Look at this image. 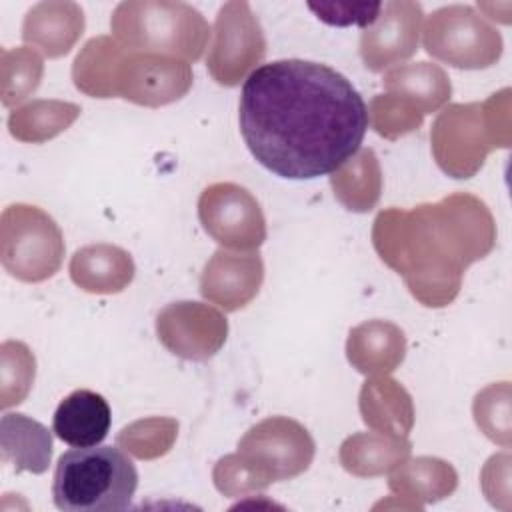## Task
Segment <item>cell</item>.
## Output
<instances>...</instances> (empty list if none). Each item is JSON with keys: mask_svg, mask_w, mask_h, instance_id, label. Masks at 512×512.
Returning <instances> with one entry per match:
<instances>
[{"mask_svg": "<svg viewBox=\"0 0 512 512\" xmlns=\"http://www.w3.org/2000/svg\"><path fill=\"white\" fill-rule=\"evenodd\" d=\"M204 230L230 248H254L264 242V216L252 194L236 184H214L198 202Z\"/></svg>", "mask_w": 512, "mask_h": 512, "instance_id": "cell-9", "label": "cell"}, {"mask_svg": "<svg viewBox=\"0 0 512 512\" xmlns=\"http://www.w3.org/2000/svg\"><path fill=\"white\" fill-rule=\"evenodd\" d=\"M190 84L192 72L186 62L122 50L112 78V96L144 106H160L184 96Z\"/></svg>", "mask_w": 512, "mask_h": 512, "instance_id": "cell-8", "label": "cell"}, {"mask_svg": "<svg viewBox=\"0 0 512 512\" xmlns=\"http://www.w3.org/2000/svg\"><path fill=\"white\" fill-rule=\"evenodd\" d=\"M318 20L330 26H362L376 22L382 2H308Z\"/></svg>", "mask_w": 512, "mask_h": 512, "instance_id": "cell-28", "label": "cell"}, {"mask_svg": "<svg viewBox=\"0 0 512 512\" xmlns=\"http://www.w3.org/2000/svg\"><path fill=\"white\" fill-rule=\"evenodd\" d=\"M262 282V260L258 254L238 256L218 250L202 274V294L224 310L246 306Z\"/></svg>", "mask_w": 512, "mask_h": 512, "instance_id": "cell-14", "label": "cell"}, {"mask_svg": "<svg viewBox=\"0 0 512 512\" xmlns=\"http://www.w3.org/2000/svg\"><path fill=\"white\" fill-rule=\"evenodd\" d=\"M114 40L126 52L180 56L198 60L210 28L204 16L186 2L128 0L110 18Z\"/></svg>", "mask_w": 512, "mask_h": 512, "instance_id": "cell-4", "label": "cell"}, {"mask_svg": "<svg viewBox=\"0 0 512 512\" xmlns=\"http://www.w3.org/2000/svg\"><path fill=\"white\" fill-rule=\"evenodd\" d=\"M110 424L112 412L106 398L86 388L70 392L52 418L54 434L74 448L100 444L108 436Z\"/></svg>", "mask_w": 512, "mask_h": 512, "instance_id": "cell-15", "label": "cell"}, {"mask_svg": "<svg viewBox=\"0 0 512 512\" xmlns=\"http://www.w3.org/2000/svg\"><path fill=\"white\" fill-rule=\"evenodd\" d=\"M372 124L378 134L396 138L420 126L422 112L406 102L402 96H378L372 102Z\"/></svg>", "mask_w": 512, "mask_h": 512, "instance_id": "cell-27", "label": "cell"}, {"mask_svg": "<svg viewBox=\"0 0 512 512\" xmlns=\"http://www.w3.org/2000/svg\"><path fill=\"white\" fill-rule=\"evenodd\" d=\"M238 120L248 150L266 170L288 180H312L336 172L360 150L370 116L344 74L288 58L248 74Z\"/></svg>", "mask_w": 512, "mask_h": 512, "instance_id": "cell-1", "label": "cell"}, {"mask_svg": "<svg viewBox=\"0 0 512 512\" xmlns=\"http://www.w3.org/2000/svg\"><path fill=\"white\" fill-rule=\"evenodd\" d=\"M70 276L86 292H120L134 276V264L124 250L96 244L72 256Z\"/></svg>", "mask_w": 512, "mask_h": 512, "instance_id": "cell-17", "label": "cell"}, {"mask_svg": "<svg viewBox=\"0 0 512 512\" xmlns=\"http://www.w3.org/2000/svg\"><path fill=\"white\" fill-rule=\"evenodd\" d=\"M80 114L76 104L56 100H34L8 118L10 134L24 142H42L66 130Z\"/></svg>", "mask_w": 512, "mask_h": 512, "instance_id": "cell-23", "label": "cell"}, {"mask_svg": "<svg viewBox=\"0 0 512 512\" xmlns=\"http://www.w3.org/2000/svg\"><path fill=\"white\" fill-rule=\"evenodd\" d=\"M404 334L390 322L372 320L360 324L348 338V360L364 374L390 372L404 358Z\"/></svg>", "mask_w": 512, "mask_h": 512, "instance_id": "cell-18", "label": "cell"}, {"mask_svg": "<svg viewBox=\"0 0 512 512\" xmlns=\"http://www.w3.org/2000/svg\"><path fill=\"white\" fill-rule=\"evenodd\" d=\"M238 448L248 458H258L276 478L294 476L308 466L314 442L306 428L288 418H268L240 440Z\"/></svg>", "mask_w": 512, "mask_h": 512, "instance_id": "cell-13", "label": "cell"}, {"mask_svg": "<svg viewBox=\"0 0 512 512\" xmlns=\"http://www.w3.org/2000/svg\"><path fill=\"white\" fill-rule=\"evenodd\" d=\"M42 60L30 48L2 50V102L12 106L24 100L40 84Z\"/></svg>", "mask_w": 512, "mask_h": 512, "instance_id": "cell-25", "label": "cell"}, {"mask_svg": "<svg viewBox=\"0 0 512 512\" xmlns=\"http://www.w3.org/2000/svg\"><path fill=\"white\" fill-rule=\"evenodd\" d=\"M408 452V442L386 440L372 434H356L342 444L340 458L350 472L378 474L398 464L408 456Z\"/></svg>", "mask_w": 512, "mask_h": 512, "instance_id": "cell-24", "label": "cell"}, {"mask_svg": "<svg viewBox=\"0 0 512 512\" xmlns=\"http://www.w3.org/2000/svg\"><path fill=\"white\" fill-rule=\"evenodd\" d=\"M160 342L186 360H206L226 340V320L210 306L178 302L166 306L156 322Z\"/></svg>", "mask_w": 512, "mask_h": 512, "instance_id": "cell-10", "label": "cell"}, {"mask_svg": "<svg viewBox=\"0 0 512 512\" xmlns=\"http://www.w3.org/2000/svg\"><path fill=\"white\" fill-rule=\"evenodd\" d=\"M362 418L368 426L406 436L412 426V402L406 390L394 380H370L360 394Z\"/></svg>", "mask_w": 512, "mask_h": 512, "instance_id": "cell-20", "label": "cell"}, {"mask_svg": "<svg viewBox=\"0 0 512 512\" xmlns=\"http://www.w3.org/2000/svg\"><path fill=\"white\" fill-rule=\"evenodd\" d=\"M138 486L134 462L114 446L64 452L54 468L52 500L64 512H122Z\"/></svg>", "mask_w": 512, "mask_h": 512, "instance_id": "cell-3", "label": "cell"}, {"mask_svg": "<svg viewBox=\"0 0 512 512\" xmlns=\"http://www.w3.org/2000/svg\"><path fill=\"white\" fill-rule=\"evenodd\" d=\"M422 16L424 12L418 2H384L376 22L364 28L360 38V54L366 68L378 72L410 58L418 50Z\"/></svg>", "mask_w": 512, "mask_h": 512, "instance_id": "cell-11", "label": "cell"}, {"mask_svg": "<svg viewBox=\"0 0 512 512\" xmlns=\"http://www.w3.org/2000/svg\"><path fill=\"white\" fill-rule=\"evenodd\" d=\"M480 118V104H458L444 110L434 122V156L440 168L454 178L472 176L490 150L480 130Z\"/></svg>", "mask_w": 512, "mask_h": 512, "instance_id": "cell-12", "label": "cell"}, {"mask_svg": "<svg viewBox=\"0 0 512 512\" xmlns=\"http://www.w3.org/2000/svg\"><path fill=\"white\" fill-rule=\"evenodd\" d=\"M34 380V356L22 342L2 344V408L20 404Z\"/></svg>", "mask_w": 512, "mask_h": 512, "instance_id": "cell-26", "label": "cell"}, {"mask_svg": "<svg viewBox=\"0 0 512 512\" xmlns=\"http://www.w3.org/2000/svg\"><path fill=\"white\" fill-rule=\"evenodd\" d=\"M266 52L264 32L252 8L244 0L220 6L214 24V40L208 52V70L218 84L236 86Z\"/></svg>", "mask_w": 512, "mask_h": 512, "instance_id": "cell-7", "label": "cell"}, {"mask_svg": "<svg viewBox=\"0 0 512 512\" xmlns=\"http://www.w3.org/2000/svg\"><path fill=\"white\" fill-rule=\"evenodd\" d=\"M84 30V10L76 2H40L26 12L22 24L24 42L46 56L66 54Z\"/></svg>", "mask_w": 512, "mask_h": 512, "instance_id": "cell-16", "label": "cell"}, {"mask_svg": "<svg viewBox=\"0 0 512 512\" xmlns=\"http://www.w3.org/2000/svg\"><path fill=\"white\" fill-rule=\"evenodd\" d=\"M384 84L398 96L412 98L422 108V114L436 110L450 98V82L444 70L430 62L392 68L384 76Z\"/></svg>", "mask_w": 512, "mask_h": 512, "instance_id": "cell-22", "label": "cell"}, {"mask_svg": "<svg viewBox=\"0 0 512 512\" xmlns=\"http://www.w3.org/2000/svg\"><path fill=\"white\" fill-rule=\"evenodd\" d=\"M2 460L12 462L16 472L42 474L52 456L50 432L26 414L2 416Z\"/></svg>", "mask_w": 512, "mask_h": 512, "instance_id": "cell-19", "label": "cell"}, {"mask_svg": "<svg viewBox=\"0 0 512 512\" xmlns=\"http://www.w3.org/2000/svg\"><path fill=\"white\" fill-rule=\"evenodd\" d=\"M424 48L456 68H486L500 58L502 36L472 6L452 4L428 16Z\"/></svg>", "mask_w": 512, "mask_h": 512, "instance_id": "cell-6", "label": "cell"}, {"mask_svg": "<svg viewBox=\"0 0 512 512\" xmlns=\"http://www.w3.org/2000/svg\"><path fill=\"white\" fill-rule=\"evenodd\" d=\"M2 264L18 280L50 278L62 262L64 240L56 222L36 206L12 204L2 214Z\"/></svg>", "mask_w": 512, "mask_h": 512, "instance_id": "cell-5", "label": "cell"}, {"mask_svg": "<svg viewBox=\"0 0 512 512\" xmlns=\"http://www.w3.org/2000/svg\"><path fill=\"white\" fill-rule=\"evenodd\" d=\"M374 224L378 254L404 274L410 292L426 306L448 304L458 292L462 268L494 244L486 206L468 194H454L414 212L392 208Z\"/></svg>", "mask_w": 512, "mask_h": 512, "instance_id": "cell-2", "label": "cell"}, {"mask_svg": "<svg viewBox=\"0 0 512 512\" xmlns=\"http://www.w3.org/2000/svg\"><path fill=\"white\" fill-rule=\"evenodd\" d=\"M142 426L146 430V436L136 424H132L130 428H124L120 434V442L130 446V450L138 456L162 454L164 450L152 440L158 438V440H166L172 444V438L178 428V424L174 420H146V422H142Z\"/></svg>", "mask_w": 512, "mask_h": 512, "instance_id": "cell-29", "label": "cell"}, {"mask_svg": "<svg viewBox=\"0 0 512 512\" xmlns=\"http://www.w3.org/2000/svg\"><path fill=\"white\" fill-rule=\"evenodd\" d=\"M336 198L356 212L370 210L380 196V168L372 150L356 152L332 176Z\"/></svg>", "mask_w": 512, "mask_h": 512, "instance_id": "cell-21", "label": "cell"}]
</instances>
